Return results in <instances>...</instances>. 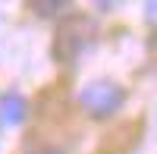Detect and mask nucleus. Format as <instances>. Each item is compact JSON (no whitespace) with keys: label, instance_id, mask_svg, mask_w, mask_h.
I'll return each mask as SVG.
<instances>
[{"label":"nucleus","instance_id":"obj_1","mask_svg":"<svg viewBox=\"0 0 157 154\" xmlns=\"http://www.w3.org/2000/svg\"><path fill=\"white\" fill-rule=\"evenodd\" d=\"M94 35H98V22L91 19V16H85V13H75V16L63 19L60 29H57V38H54V57L60 63L75 60L91 44Z\"/></svg>","mask_w":157,"mask_h":154},{"label":"nucleus","instance_id":"obj_2","mask_svg":"<svg viewBox=\"0 0 157 154\" xmlns=\"http://www.w3.org/2000/svg\"><path fill=\"white\" fill-rule=\"evenodd\" d=\"M123 101H126V91L116 82L110 79H98V82H88L82 91H78V104H82L91 117H113L116 110L123 107Z\"/></svg>","mask_w":157,"mask_h":154},{"label":"nucleus","instance_id":"obj_3","mask_svg":"<svg viewBox=\"0 0 157 154\" xmlns=\"http://www.w3.org/2000/svg\"><path fill=\"white\" fill-rule=\"evenodd\" d=\"M22 120H25V98L3 94L0 98V123L3 126H19Z\"/></svg>","mask_w":157,"mask_h":154},{"label":"nucleus","instance_id":"obj_4","mask_svg":"<svg viewBox=\"0 0 157 154\" xmlns=\"http://www.w3.org/2000/svg\"><path fill=\"white\" fill-rule=\"evenodd\" d=\"M66 3L69 0H32V10L38 13V16H57Z\"/></svg>","mask_w":157,"mask_h":154},{"label":"nucleus","instance_id":"obj_5","mask_svg":"<svg viewBox=\"0 0 157 154\" xmlns=\"http://www.w3.org/2000/svg\"><path fill=\"white\" fill-rule=\"evenodd\" d=\"M145 16L151 22H157V0H145Z\"/></svg>","mask_w":157,"mask_h":154},{"label":"nucleus","instance_id":"obj_6","mask_svg":"<svg viewBox=\"0 0 157 154\" xmlns=\"http://www.w3.org/2000/svg\"><path fill=\"white\" fill-rule=\"evenodd\" d=\"M151 129H154V135H157V107H154V117H151Z\"/></svg>","mask_w":157,"mask_h":154},{"label":"nucleus","instance_id":"obj_7","mask_svg":"<svg viewBox=\"0 0 157 154\" xmlns=\"http://www.w3.org/2000/svg\"><path fill=\"white\" fill-rule=\"evenodd\" d=\"M94 3H101V6H107V3H110V0H94Z\"/></svg>","mask_w":157,"mask_h":154}]
</instances>
